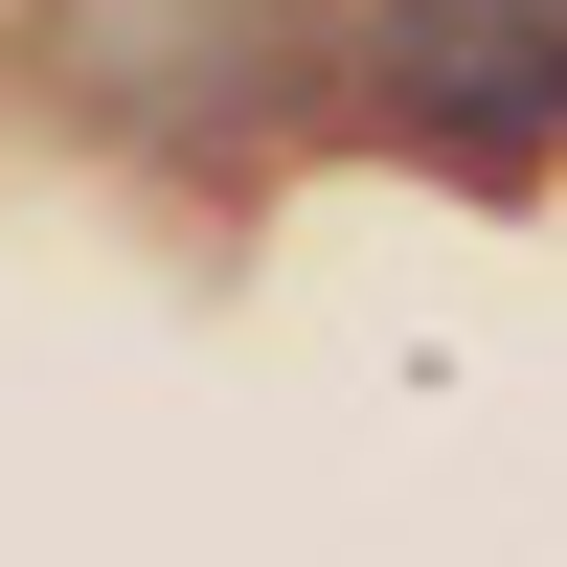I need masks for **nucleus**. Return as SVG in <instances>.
Here are the masks:
<instances>
[{
	"label": "nucleus",
	"instance_id": "obj_2",
	"mask_svg": "<svg viewBox=\"0 0 567 567\" xmlns=\"http://www.w3.org/2000/svg\"><path fill=\"white\" fill-rule=\"evenodd\" d=\"M341 91L454 182H545L567 159V0H363Z\"/></svg>",
	"mask_w": 567,
	"mask_h": 567
},
{
	"label": "nucleus",
	"instance_id": "obj_1",
	"mask_svg": "<svg viewBox=\"0 0 567 567\" xmlns=\"http://www.w3.org/2000/svg\"><path fill=\"white\" fill-rule=\"evenodd\" d=\"M45 91H69L91 136H136V159H272V136L318 114V0H45Z\"/></svg>",
	"mask_w": 567,
	"mask_h": 567
}]
</instances>
